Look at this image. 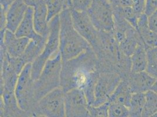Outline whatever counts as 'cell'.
<instances>
[{"label":"cell","mask_w":157,"mask_h":117,"mask_svg":"<svg viewBox=\"0 0 157 117\" xmlns=\"http://www.w3.org/2000/svg\"><path fill=\"white\" fill-rule=\"evenodd\" d=\"M113 7L131 6L132 0H108Z\"/></svg>","instance_id":"f546056e"},{"label":"cell","mask_w":157,"mask_h":117,"mask_svg":"<svg viewBox=\"0 0 157 117\" xmlns=\"http://www.w3.org/2000/svg\"><path fill=\"white\" fill-rule=\"evenodd\" d=\"M31 64L26 65L20 73L15 90V96L20 108L27 112L29 115H31L33 108L36 104Z\"/></svg>","instance_id":"5b68a950"},{"label":"cell","mask_w":157,"mask_h":117,"mask_svg":"<svg viewBox=\"0 0 157 117\" xmlns=\"http://www.w3.org/2000/svg\"><path fill=\"white\" fill-rule=\"evenodd\" d=\"M15 0H0L1 7H3L6 10L9 6Z\"/></svg>","instance_id":"1f68e13d"},{"label":"cell","mask_w":157,"mask_h":117,"mask_svg":"<svg viewBox=\"0 0 157 117\" xmlns=\"http://www.w3.org/2000/svg\"><path fill=\"white\" fill-rule=\"evenodd\" d=\"M66 117H89V107L82 90L73 89L65 94Z\"/></svg>","instance_id":"30bf717a"},{"label":"cell","mask_w":157,"mask_h":117,"mask_svg":"<svg viewBox=\"0 0 157 117\" xmlns=\"http://www.w3.org/2000/svg\"><path fill=\"white\" fill-rule=\"evenodd\" d=\"M114 11L120 14L135 29H137L138 17L131 6L113 7Z\"/></svg>","instance_id":"603a6c76"},{"label":"cell","mask_w":157,"mask_h":117,"mask_svg":"<svg viewBox=\"0 0 157 117\" xmlns=\"http://www.w3.org/2000/svg\"><path fill=\"white\" fill-rule=\"evenodd\" d=\"M131 73L146 71L147 66V52L143 42L130 56Z\"/></svg>","instance_id":"d6986e66"},{"label":"cell","mask_w":157,"mask_h":117,"mask_svg":"<svg viewBox=\"0 0 157 117\" xmlns=\"http://www.w3.org/2000/svg\"><path fill=\"white\" fill-rule=\"evenodd\" d=\"M132 94L128 81L123 79L111 95L109 103L121 104L129 108Z\"/></svg>","instance_id":"e0dca14e"},{"label":"cell","mask_w":157,"mask_h":117,"mask_svg":"<svg viewBox=\"0 0 157 117\" xmlns=\"http://www.w3.org/2000/svg\"><path fill=\"white\" fill-rule=\"evenodd\" d=\"M71 13L75 28L89 43L94 52L99 43V31L92 24L86 11H79L72 9Z\"/></svg>","instance_id":"9c48e42d"},{"label":"cell","mask_w":157,"mask_h":117,"mask_svg":"<svg viewBox=\"0 0 157 117\" xmlns=\"http://www.w3.org/2000/svg\"><path fill=\"white\" fill-rule=\"evenodd\" d=\"M15 33L17 37L26 38L36 42H45L47 39L40 35L35 30L33 22V8L32 7L28 8L24 18Z\"/></svg>","instance_id":"4fadbf2b"},{"label":"cell","mask_w":157,"mask_h":117,"mask_svg":"<svg viewBox=\"0 0 157 117\" xmlns=\"http://www.w3.org/2000/svg\"><path fill=\"white\" fill-rule=\"evenodd\" d=\"M141 42H143L137 30L134 28H131L126 33L124 38L119 43V46L121 52L125 56L130 58Z\"/></svg>","instance_id":"ac0fdd59"},{"label":"cell","mask_w":157,"mask_h":117,"mask_svg":"<svg viewBox=\"0 0 157 117\" xmlns=\"http://www.w3.org/2000/svg\"><path fill=\"white\" fill-rule=\"evenodd\" d=\"M62 63L60 53L46 62L39 77L34 81L36 103L50 92L60 87Z\"/></svg>","instance_id":"3957f363"},{"label":"cell","mask_w":157,"mask_h":117,"mask_svg":"<svg viewBox=\"0 0 157 117\" xmlns=\"http://www.w3.org/2000/svg\"><path fill=\"white\" fill-rule=\"evenodd\" d=\"M137 30L146 49L157 47V33L151 29L148 17L145 13L138 17Z\"/></svg>","instance_id":"2e32d148"},{"label":"cell","mask_w":157,"mask_h":117,"mask_svg":"<svg viewBox=\"0 0 157 117\" xmlns=\"http://www.w3.org/2000/svg\"><path fill=\"white\" fill-rule=\"evenodd\" d=\"M147 66L146 72L157 80V47L147 49Z\"/></svg>","instance_id":"cb8c5ba5"},{"label":"cell","mask_w":157,"mask_h":117,"mask_svg":"<svg viewBox=\"0 0 157 117\" xmlns=\"http://www.w3.org/2000/svg\"><path fill=\"white\" fill-rule=\"evenodd\" d=\"M25 4L28 7L34 8L36 6H37L42 0H23Z\"/></svg>","instance_id":"4dcf8cb0"},{"label":"cell","mask_w":157,"mask_h":117,"mask_svg":"<svg viewBox=\"0 0 157 117\" xmlns=\"http://www.w3.org/2000/svg\"><path fill=\"white\" fill-rule=\"evenodd\" d=\"M28 8L23 0L13 1L6 11V29L15 33L25 17Z\"/></svg>","instance_id":"7c38bea8"},{"label":"cell","mask_w":157,"mask_h":117,"mask_svg":"<svg viewBox=\"0 0 157 117\" xmlns=\"http://www.w3.org/2000/svg\"><path fill=\"white\" fill-rule=\"evenodd\" d=\"M109 103L99 106L89 107V117H109Z\"/></svg>","instance_id":"484cf974"},{"label":"cell","mask_w":157,"mask_h":117,"mask_svg":"<svg viewBox=\"0 0 157 117\" xmlns=\"http://www.w3.org/2000/svg\"><path fill=\"white\" fill-rule=\"evenodd\" d=\"M48 12L44 0L33 8V22L36 32L47 39L49 33Z\"/></svg>","instance_id":"9a60e30c"},{"label":"cell","mask_w":157,"mask_h":117,"mask_svg":"<svg viewBox=\"0 0 157 117\" xmlns=\"http://www.w3.org/2000/svg\"><path fill=\"white\" fill-rule=\"evenodd\" d=\"M45 42H36L30 40L26 50L21 56L26 65L32 63L42 51Z\"/></svg>","instance_id":"ffe728a7"},{"label":"cell","mask_w":157,"mask_h":117,"mask_svg":"<svg viewBox=\"0 0 157 117\" xmlns=\"http://www.w3.org/2000/svg\"><path fill=\"white\" fill-rule=\"evenodd\" d=\"M71 9H65L59 14V53L63 62L75 58L92 48L75 28Z\"/></svg>","instance_id":"7a4b0ae2"},{"label":"cell","mask_w":157,"mask_h":117,"mask_svg":"<svg viewBox=\"0 0 157 117\" xmlns=\"http://www.w3.org/2000/svg\"><path fill=\"white\" fill-rule=\"evenodd\" d=\"M86 12L92 24L98 31L113 32L114 8L108 0H92Z\"/></svg>","instance_id":"8992f818"},{"label":"cell","mask_w":157,"mask_h":117,"mask_svg":"<svg viewBox=\"0 0 157 117\" xmlns=\"http://www.w3.org/2000/svg\"><path fill=\"white\" fill-rule=\"evenodd\" d=\"M126 80L132 93H145L150 91L157 80L146 71L131 73Z\"/></svg>","instance_id":"5bb4252c"},{"label":"cell","mask_w":157,"mask_h":117,"mask_svg":"<svg viewBox=\"0 0 157 117\" xmlns=\"http://www.w3.org/2000/svg\"><path fill=\"white\" fill-rule=\"evenodd\" d=\"M29 117H46L43 115H30Z\"/></svg>","instance_id":"836d02e7"},{"label":"cell","mask_w":157,"mask_h":117,"mask_svg":"<svg viewBox=\"0 0 157 117\" xmlns=\"http://www.w3.org/2000/svg\"><path fill=\"white\" fill-rule=\"evenodd\" d=\"M72 9L79 11H86L90 6L92 0H72Z\"/></svg>","instance_id":"83f0119b"},{"label":"cell","mask_w":157,"mask_h":117,"mask_svg":"<svg viewBox=\"0 0 157 117\" xmlns=\"http://www.w3.org/2000/svg\"><path fill=\"white\" fill-rule=\"evenodd\" d=\"M123 79L116 72L100 71L95 85L94 101L92 106L108 103L118 84Z\"/></svg>","instance_id":"ba28073f"},{"label":"cell","mask_w":157,"mask_h":117,"mask_svg":"<svg viewBox=\"0 0 157 117\" xmlns=\"http://www.w3.org/2000/svg\"><path fill=\"white\" fill-rule=\"evenodd\" d=\"M151 117H157V112H155L153 115H152Z\"/></svg>","instance_id":"e575fe53"},{"label":"cell","mask_w":157,"mask_h":117,"mask_svg":"<svg viewBox=\"0 0 157 117\" xmlns=\"http://www.w3.org/2000/svg\"><path fill=\"white\" fill-rule=\"evenodd\" d=\"M30 40L17 37L15 33L6 29L1 32L0 45L4 47L7 55L11 58L21 56L25 51Z\"/></svg>","instance_id":"8fae6325"},{"label":"cell","mask_w":157,"mask_h":117,"mask_svg":"<svg viewBox=\"0 0 157 117\" xmlns=\"http://www.w3.org/2000/svg\"><path fill=\"white\" fill-rule=\"evenodd\" d=\"M145 101V93H133L129 107V117H143Z\"/></svg>","instance_id":"44dd1931"},{"label":"cell","mask_w":157,"mask_h":117,"mask_svg":"<svg viewBox=\"0 0 157 117\" xmlns=\"http://www.w3.org/2000/svg\"><path fill=\"white\" fill-rule=\"evenodd\" d=\"M157 10V0H146L145 13L148 17Z\"/></svg>","instance_id":"f1b7e54d"},{"label":"cell","mask_w":157,"mask_h":117,"mask_svg":"<svg viewBox=\"0 0 157 117\" xmlns=\"http://www.w3.org/2000/svg\"><path fill=\"white\" fill-rule=\"evenodd\" d=\"M145 101L143 117H151L157 112V93L150 90L145 93Z\"/></svg>","instance_id":"7402d4cb"},{"label":"cell","mask_w":157,"mask_h":117,"mask_svg":"<svg viewBox=\"0 0 157 117\" xmlns=\"http://www.w3.org/2000/svg\"><path fill=\"white\" fill-rule=\"evenodd\" d=\"M99 73L98 58L90 48L75 58L63 62L60 88L65 92L73 89L83 90L89 104L92 105Z\"/></svg>","instance_id":"6da1fadb"},{"label":"cell","mask_w":157,"mask_h":117,"mask_svg":"<svg viewBox=\"0 0 157 117\" xmlns=\"http://www.w3.org/2000/svg\"><path fill=\"white\" fill-rule=\"evenodd\" d=\"M109 117H129V108L117 103H109Z\"/></svg>","instance_id":"d4e9b609"},{"label":"cell","mask_w":157,"mask_h":117,"mask_svg":"<svg viewBox=\"0 0 157 117\" xmlns=\"http://www.w3.org/2000/svg\"><path fill=\"white\" fill-rule=\"evenodd\" d=\"M131 7L137 14L138 17L145 13L146 0H132Z\"/></svg>","instance_id":"4316f807"},{"label":"cell","mask_w":157,"mask_h":117,"mask_svg":"<svg viewBox=\"0 0 157 117\" xmlns=\"http://www.w3.org/2000/svg\"><path fill=\"white\" fill-rule=\"evenodd\" d=\"M65 94L60 87L50 92L36 103L31 115L66 117Z\"/></svg>","instance_id":"52a82bcc"},{"label":"cell","mask_w":157,"mask_h":117,"mask_svg":"<svg viewBox=\"0 0 157 117\" xmlns=\"http://www.w3.org/2000/svg\"><path fill=\"white\" fill-rule=\"evenodd\" d=\"M151 90L154 91V92H157V80L155 81V83L152 85V87Z\"/></svg>","instance_id":"d6a6232c"},{"label":"cell","mask_w":157,"mask_h":117,"mask_svg":"<svg viewBox=\"0 0 157 117\" xmlns=\"http://www.w3.org/2000/svg\"><path fill=\"white\" fill-rule=\"evenodd\" d=\"M49 33L44 49L31 64L32 77L35 81L39 77L46 62L59 53V15L49 22Z\"/></svg>","instance_id":"277c9868"}]
</instances>
